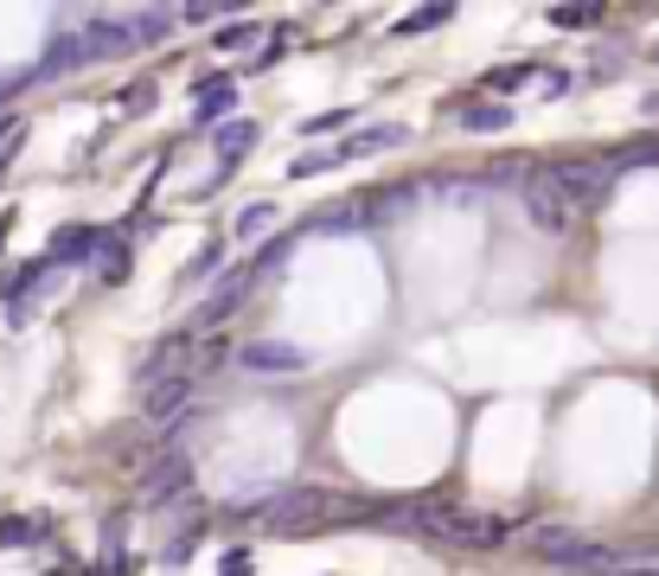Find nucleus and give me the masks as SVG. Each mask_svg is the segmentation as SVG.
<instances>
[{
    "label": "nucleus",
    "instance_id": "4468645a",
    "mask_svg": "<svg viewBox=\"0 0 659 576\" xmlns=\"http://www.w3.org/2000/svg\"><path fill=\"white\" fill-rule=\"evenodd\" d=\"M455 20V7H423V13H404L397 20V39H423L430 27H449Z\"/></svg>",
    "mask_w": 659,
    "mask_h": 576
},
{
    "label": "nucleus",
    "instance_id": "cd10ccee",
    "mask_svg": "<svg viewBox=\"0 0 659 576\" xmlns=\"http://www.w3.org/2000/svg\"><path fill=\"white\" fill-rule=\"evenodd\" d=\"M653 58H659V46H653Z\"/></svg>",
    "mask_w": 659,
    "mask_h": 576
},
{
    "label": "nucleus",
    "instance_id": "bb28decb",
    "mask_svg": "<svg viewBox=\"0 0 659 576\" xmlns=\"http://www.w3.org/2000/svg\"><path fill=\"white\" fill-rule=\"evenodd\" d=\"M0 244H7V218H0Z\"/></svg>",
    "mask_w": 659,
    "mask_h": 576
},
{
    "label": "nucleus",
    "instance_id": "1a4fd4ad",
    "mask_svg": "<svg viewBox=\"0 0 659 576\" xmlns=\"http://www.w3.org/2000/svg\"><path fill=\"white\" fill-rule=\"evenodd\" d=\"M404 141H410V129H397V122H384V129H365V135H353V141H346V148H333V155H340V167H346V160L384 155V148H404Z\"/></svg>",
    "mask_w": 659,
    "mask_h": 576
},
{
    "label": "nucleus",
    "instance_id": "dca6fc26",
    "mask_svg": "<svg viewBox=\"0 0 659 576\" xmlns=\"http://www.w3.org/2000/svg\"><path fill=\"white\" fill-rule=\"evenodd\" d=\"M174 27H179V13H160V7H154V13H135V32H141V46H154V39H167Z\"/></svg>",
    "mask_w": 659,
    "mask_h": 576
},
{
    "label": "nucleus",
    "instance_id": "6ab92c4d",
    "mask_svg": "<svg viewBox=\"0 0 659 576\" xmlns=\"http://www.w3.org/2000/svg\"><path fill=\"white\" fill-rule=\"evenodd\" d=\"M346 122H358V109H327V116H307L302 135H327V129H346Z\"/></svg>",
    "mask_w": 659,
    "mask_h": 576
},
{
    "label": "nucleus",
    "instance_id": "b1692460",
    "mask_svg": "<svg viewBox=\"0 0 659 576\" xmlns=\"http://www.w3.org/2000/svg\"><path fill=\"white\" fill-rule=\"evenodd\" d=\"M225 7H179V20H193V27H205V20H218Z\"/></svg>",
    "mask_w": 659,
    "mask_h": 576
},
{
    "label": "nucleus",
    "instance_id": "4be33fe9",
    "mask_svg": "<svg viewBox=\"0 0 659 576\" xmlns=\"http://www.w3.org/2000/svg\"><path fill=\"white\" fill-rule=\"evenodd\" d=\"M218 262H225V244H205L199 257L186 262V282H199V276H212V269H218Z\"/></svg>",
    "mask_w": 659,
    "mask_h": 576
},
{
    "label": "nucleus",
    "instance_id": "9b49d317",
    "mask_svg": "<svg viewBox=\"0 0 659 576\" xmlns=\"http://www.w3.org/2000/svg\"><path fill=\"white\" fill-rule=\"evenodd\" d=\"M102 244H109L102 231H90V225H71V231H58V244H51L46 257H51V262H83V257H97Z\"/></svg>",
    "mask_w": 659,
    "mask_h": 576
},
{
    "label": "nucleus",
    "instance_id": "aec40b11",
    "mask_svg": "<svg viewBox=\"0 0 659 576\" xmlns=\"http://www.w3.org/2000/svg\"><path fill=\"white\" fill-rule=\"evenodd\" d=\"M602 7H551V27H596Z\"/></svg>",
    "mask_w": 659,
    "mask_h": 576
},
{
    "label": "nucleus",
    "instance_id": "a878e982",
    "mask_svg": "<svg viewBox=\"0 0 659 576\" xmlns=\"http://www.w3.org/2000/svg\"><path fill=\"white\" fill-rule=\"evenodd\" d=\"M647 109H653V116H659V90H653V97H647Z\"/></svg>",
    "mask_w": 659,
    "mask_h": 576
},
{
    "label": "nucleus",
    "instance_id": "f8f14e48",
    "mask_svg": "<svg viewBox=\"0 0 659 576\" xmlns=\"http://www.w3.org/2000/svg\"><path fill=\"white\" fill-rule=\"evenodd\" d=\"M46 269H51V257H32V262L20 269V276L7 282V315H26V295L39 288V276H46Z\"/></svg>",
    "mask_w": 659,
    "mask_h": 576
},
{
    "label": "nucleus",
    "instance_id": "412c9836",
    "mask_svg": "<svg viewBox=\"0 0 659 576\" xmlns=\"http://www.w3.org/2000/svg\"><path fill=\"white\" fill-rule=\"evenodd\" d=\"M263 225H276V206H244L237 211V237H256Z\"/></svg>",
    "mask_w": 659,
    "mask_h": 576
},
{
    "label": "nucleus",
    "instance_id": "ddd939ff",
    "mask_svg": "<svg viewBox=\"0 0 659 576\" xmlns=\"http://www.w3.org/2000/svg\"><path fill=\"white\" fill-rule=\"evenodd\" d=\"M461 129L474 135V129H512V109L506 103H468L461 109Z\"/></svg>",
    "mask_w": 659,
    "mask_h": 576
},
{
    "label": "nucleus",
    "instance_id": "423d86ee",
    "mask_svg": "<svg viewBox=\"0 0 659 576\" xmlns=\"http://www.w3.org/2000/svg\"><path fill=\"white\" fill-rule=\"evenodd\" d=\"M77 64H97V58H90V39H83V32H58L32 71H39V78H58V71H77Z\"/></svg>",
    "mask_w": 659,
    "mask_h": 576
},
{
    "label": "nucleus",
    "instance_id": "a211bd4d",
    "mask_svg": "<svg viewBox=\"0 0 659 576\" xmlns=\"http://www.w3.org/2000/svg\"><path fill=\"white\" fill-rule=\"evenodd\" d=\"M46 532V519H0V550L26 545V538H39Z\"/></svg>",
    "mask_w": 659,
    "mask_h": 576
},
{
    "label": "nucleus",
    "instance_id": "39448f33",
    "mask_svg": "<svg viewBox=\"0 0 659 576\" xmlns=\"http://www.w3.org/2000/svg\"><path fill=\"white\" fill-rule=\"evenodd\" d=\"M83 39H90V58H122L141 46V32H135V20H90L83 27Z\"/></svg>",
    "mask_w": 659,
    "mask_h": 576
},
{
    "label": "nucleus",
    "instance_id": "0eeeda50",
    "mask_svg": "<svg viewBox=\"0 0 659 576\" xmlns=\"http://www.w3.org/2000/svg\"><path fill=\"white\" fill-rule=\"evenodd\" d=\"M186 404H193V378L174 371V378H154L148 385V417L167 423V417H186Z\"/></svg>",
    "mask_w": 659,
    "mask_h": 576
},
{
    "label": "nucleus",
    "instance_id": "20e7f679",
    "mask_svg": "<svg viewBox=\"0 0 659 576\" xmlns=\"http://www.w3.org/2000/svg\"><path fill=\"white\" fill-rule=\"evenodd\" d=\"M244 371H256V378H269V371H307V352L288 340H250L244 346Z\"/></svg>",
    "mask_w": 659,
    "mask_h": 576
},
{
    "label": "nucleus",
    "instance_id": "2eb2a0df",
    "mask_svg": "<svg viewBox=\"0 0 659 576\" xmlns=\"http://www.w3.org/2000/svg\"><path fill=\"white\" fill-rule=\"evenodd\" d=\"M525 78H532V64H500V71H486V78H481V90H493V97H512Z\"/></svg>",
    "mask_w": 659,
    "mask_h": 576
},
{
    "label": "nucleus",
    "instance_id": "f257e3e1",
    "mask_svg": "<svg viewBox=\"0 0 659 576\" xmlns=\"http://www.w3.org/2000/svg\"><path fill=\"white\" fill-rule=\"evenodd\" d=\"M544 186H551L570 211H589V206H602V199H609L614 167H609V160H551V167H544Z\"/></svg>",
    "mask_w": 659,
    "mask_h": 576
},
{
    "label": "nucleus",
    "instance_id": "9d476101",
    "mask_svg": "<svg viewBox=\"0 0 659 576\" xmlns=\"http://www.w3.org/2000/svg\"><path fill=\"white\" fill-rule=\"evenodd\" d=\"M212 141H218V180H225L230 167H237V160L256 148V122H225V129L212 135ZM218 180H212V186H218Z\"/></svg>",
    "mask_w": 659,
    "mask_h": 576
},
{
    "label": "nucleus",
    "instance_id": "7ed1b4c3",
    "mask_svg": "<svg viewBox=\"0 0 659 576\" xmlns=\"http://www.w3.org/2000/svg\"><path fill=\"white\" fill-rule=\"evenodd\" d=\"M519 199H525V218H532V225H538L544 237H563V231H570V218H577V211L563 206V199H558V192H551L544 180L519 186Z\"/></svg>",
    "mask_w": 659,
    "mask_h": 576
},
{
    "label": "nucleus",
    "instance_id": "393cba45",
    "mask_svg": "<svg viewBox=\"0 0 659 576\" xmlns=\"http://www.w3.org/2000/svg\"><path fill=\"white\" fill-rule=\"evenodd\" d=\"M225 576H250V557H244V550H230V557H225Z\"/></svg>",
    "mask_w": 659,
    "mask_h": 576
},
{
    "label": "nucleus",
    "instance_id": "f3484780",
    "mask_svg": "<svg viewBox=\"0 0 659 576\" xmlns=\"http://www.w3.org/2000/svg\"><path fill=\"white\" fill-rule=\"evenodd\" d=\"M256 32H263V27H250V20H237V27L212 32V46H218V52H244V46H256Z\"/></svg>",
    "mask_w": 659,
    "mask_h": 576
},
{
    "label": "nucleus",
    "instance_id": "6e6552de",
    "mask_svg": "<svg viewBox=\"0 0 659 576\" xmlns=\"http://www.w3.org/2000/svg\"><path fill=\"white\" fill-rule=\"evenodd\" d=\"M250 276H256V269H244V276H230V282H225V295H212V301L199 308V320H193V334H205V327H218V320H230V315H237V308L250 301Z\"/></svg>",
    "mask_w": 659,
    "mask_h": 576
},
{
    "label": "nucleus",
    "instance_id": "5701e85b",
    "mask_svg": "<svg viewBox=\"0 0 659 576\" xmlns=\"http://www.w3.org/2000/svg\"><path fill=\"white\" fill-rule=\"evenodd\" d=\"M321 167H340V155H333V148H321V155H302L288 173H295V180H307V173H321Z\"/></svg>",
    "mask_w": 659,
    "mask_h": 576
},
{
    "label": "nucleus",
    "instance_id": "f03ea898",
    "mask_svg": "<svg viewBox=\"0 0 659 576\" xmlns=\"http://www.w3.org/2000/svg\"><path fill=\"white\" fill-rule=\"evenodd\" d=\"M186 480H193V461H186V448H160V455H154V468L141 474V499H148V506H167V499H179L186 494Z\"/></svg>",
    "mask_w": 659,
    "mask_h": 576
}]
</instances>
